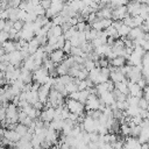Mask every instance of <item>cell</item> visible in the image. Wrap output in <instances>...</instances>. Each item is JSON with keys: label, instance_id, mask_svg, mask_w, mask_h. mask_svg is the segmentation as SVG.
<instances>
[{"label": "cell", "instance_id": "obj_3", "mask_svg": "<svg viewBox=\"0 0 149 149\" xmlns=\"http://www.w3.org/2000/svg\"><path fill=\"white\" fill-rule=\"evenodd\" d=\"M49 58L55 63V64H62L68 57L65 56V52L63 51V50H59V49H57V50H55L52 54H50L49 55Z\"/></svg>", "mask_w": 149, "mask_h": 149}, {"label": "cell", "instance_id": "obj_21", "mask_svg": "<svg viewBox=\"0 0 149 149\" xmlns=\"http://www.w3.org/2000/svg\"><path fill=\"white\" fill-rule=\"evenodd\" d=\"M65 90H66V92H68L69 94H71V93H73V92H78V85L74 84V81L69 83V84L65 85Z\"/></svg>", "mask_w": 149, "mask_h": 149}, {"label": "cell", "instance_id": "obj_11", "mask_svg": "<svg viewBox=\"0 0 149 149\" xmlns=\"http://www.w3.org/2000/svg\"><path fill=\"white\" fill-rule=\"evenodd\" d=\"M109 63H111V65H112V66L118 68V69H121L122 66H125V65H126L127 59H126L125 57H122V56H118V57H115L113 61H111Z\"/></svg>", "mask_w": 149, "mask_h": 149}, {"label": "cell", "instance_id": "obj_19", "mask_svg": "<svg viewBox=\"0 0 149 149\" xmlns=\"http://www.w3.org/2000/svg\"><path fill=\"white\" fill-rule=\"evenodd\" d=\"M28 130H29V128H28L27 126L22 125V123H17V127H16V129H15V132H16L21 137L24 136V135L28 133Z\"/></svg>", "mask_w": 149, "mask_h": 149}, {"label": "cell", "instance_id": "obj_18", "mask_svg": "<svg viewBox=\"0 0 149 149\" xmlns=\"http://www.w3.org/2000/svg\"><path fill=\"white\" fill-rule=\"evenodd\" d=\"M140 112H141V108L139 106H130L128 109H127V113L130 118H134V116H137L140 115Z\"/></svg>", "mask_w": 149, "mask_h": 149}, {"label": "cell", "instance_id": "obj_7", "mask_svg": "<svg viewBox=\"0 0 149 149\" xmlns=\"http://www.w3.org/2000/svg\"><path fill=\"white\" fill-rule=\"evenodd\" d=\"M10 55V64H13L15 68H20V64L22 63V61H23V58H22V56H21V51H17V50H15V51H13L12 54H9Z\"/></svg>", "mask_w": 149, "mask_h": 149}, {"label": "cell", "instance_id": "obj_22", "mask_svg": "<svg viewBox=\"0 0 149 149\" xmlns=\"http://www.w3.org/2000/svg\"><path fill=\"white\" fill-rule=\"evenodd\" d=\"M130 127L127 125V123H125V125H121V127H120V133H121V135L122 136H125V137H128L129 135H130Z\"/></svg>", "mask_w": 149, "mask_h": 149}, {"label": "cell", "instance_id": "obj_16", "mask_svg": "<svg viewBox=\"0 0 149 149\" xmlns=\"http://www.w3.org/2000/svg\"><path fill=\"white\" fill-rule=\"evenodd\" d=\"M105 31H106V34H107L108 37H112V38H114V40H119V37H120L118 30H116L113 26H111V27H108L107 29H105Z\"/></svg>", "mask_w": 149, "mask_h": 149}, {"label": "cell", "instance_id": "obj_8", "mask_svg": "<svg viewBox=\"0 0 149 149\" xmlns=\"http://www.w3.org/2000/svg\"><path fill=\"white\" fill-rule=\"evenodd\" d=\"M127 8L132 16H137L141 13V2H130L127 5Z\"/></svg>", "mask_w": 149, "mask_h": 149}, {"label": "cell", "instance_id": "obj_4", "mask_svg": "<svg viewBox=\"0 0 149 149\" xmlns=\"http://www.w3.org/2000/svg\"><path fill=\"white\" fill-rule=\"evenodd\" d=\"M55 112H56V109L54 107L48 108V109H43L42 113H41L40 119L43 122H51V121L55 120Z\"/></svg>", "mask_w": 149, "mask_h": 149}, {"label": "cell", "instance_id": "obj_33", "mask_svg": "<svg viewBox=\"0 0 149 149\" xmlns=\"http://www.w3.org/2000/svg\"><path fill=\"white\" fill-rule=\"evenodd\" d=\"M88 88V85H87V80H81L79 84H78V91H85Z\"/></svg>", "mask_w": 149, "mask_h": 149}, {"label": "cell", "instance_id": "obj_27", "mask_svg": "<svg viewBox=\"0 0 149 149\" xmlns=\"http://www.w3.org/2000/svg\"><path fill=\"white\" fill-rule=\"evenodd\" d=\"M34 12H35V14H36L37 16H45V14H47V10H45L41 5H38L37 7H35V8H34Z\"/></svg>", "mask_w": 149, "mask_h": 149}, {"label": "cell", "instance_id": "obj_28", "mask_svg": "<svg viewBox=\"0 0 149 149\" xmlns=\"http://www.w3.org/2000/svg\"><path fill=\"white\" fill-rule=\"evenodd\" d=\"M65 42H66V40H65L64 35H63V36H61V37H58V41H57L56 48H57V49H59V50H63V49H64V45H65Z\"/></svg>", "mask_w": 149, "mask_h": 149}, {"label": "cell", "instance_id": "obj_44", "mask_svg": "<svg viewBox=\"0 0 149 149\" xmlns=\"http://www.w3.org/2000/svg\"><path fill=\"white\" fill-rule=\"evenodd\" d=\"M12 149H22V148H21V147H17V146H15V147H14V148H12Z\"/></svg>", "mask_w": 149, "mask_h": 149}, {"label": "cell", "instance_id": "obj_40", "mask_svg": "<svg viewBox=\"0 0 149 149\" xmlns=\"http://www.w3.org/2000/svg\"><path fill=\"white\" fill-rule=\"evenodd\" d=\"M143 98L149 102V86H147V87L143 90Z\"/></svg>", "mask_w": 149, "mask_h": 149}, {"label": "cell", "instance_id": "obj_15", "mask_svg": "<svg viewBox=\"0 0 149 149\" xmlns=\"http://www.w3.org/2000/svg\"><path fill=\"white\" fill-rule=\"evenodd\" d=\"M129 83V81H128ZM128 83H116L115 84V88L119 90L121 93L129 95V88H128Z\"/></svg>", "mask_w": 149, "mask_h": 149}, {"label": "cell", "instance_id": "obj_39", "mask_svg": "<svg viewBox=\"0 0 149 149\" xmlns=\"http://www.w3.org/2000/svg\"><path fill=\"white\" fill-rule=\"evenodd\" d=\"M69 98L72 99V100H78L79 101V91L78 92H73L71 94H69Z\"/></svg>", "mask_w": 149, "mask_h": 149}, {"label": "cell", "instance_id": "obj_35", "mask_svg": "<svg viewBox=\"0 0 149 149\" xmlns=\"http://www.w3.org/2000/svg\"><path fill=\"white\" fill-rule=\"evenodd\" d=\"M99 63H100V68H108L109 66V62L105 57H100Z\"/></svg>", "mask_w": 149, "mask_h": 149}, {"label": "cell", "instance_id": "obj_38", "mask_svg": "<svg viewBox=\"0 0 149 149\" xmlns=\"http://www.w3.org/2000/svg\"><path fill=\"white\" fill-rule=\"evenodd\" d=\"M41 6L45 9V10H48L50 7H51V1L50 0H44V1H41Z\"/></svg>", "mask_w": 149, "mask_h": 149}, {"label": "cell", "instance_id": "obj_12", "mask_svg": "<svg viewBox=\"0 0 149 149\" xmlns=\"http://www.w3.org/2000/svg\"><path fill=\"white\" fill-rule=\"evenodd\" d=\"M1 48H3L7 54H12L13 51L16 50V48H15V42L12 41V40H9V41L5 42L3 44H1Z\"/></svg>", "mask_w": 149, "mask_h": 149}, {"label": "cell", "instance_id": "obj_23", "mask_svg": "<svg viewBox=\"0 0 149 149\" xmlns=\"http://www.w3.org/2000/svg\"><path fill=\"white\" fill-rule=\"evenodd\" d=\"M88 97H90V93H88V91L87 90H85V91H80L79 92V101L81 102V104H86V101L88 100Z\"/></svg>", "mask_w": 149, "mask_h": 149}, {"label": "cell", "instance_id": "obj_26", "mask_svg": "<svg viewBox=\"0 0 149 149\" xmlns=\"http://www.w3.org/2000/svg\"><path fill=\"white\" fill-rule=\"evenodd\" d=\"M9 40H10L9 33H7V31H5V30H1V31H0V42H1V44H3L5 42H7V41H9Z\"/></svg>", "mask_w": 149, "mask_h": 149}, {"label": "cell", "instance_id": "obj_37", "mask_svg": "<svg viewBox=\"0 0 149 149\" xmlns=\"http://www.w3.org/2000/svg\"><path fill=\"white\" fill-rule=\"evenodd\" d=\"M33 122H34V120H33L31 118L27 116V118H26V119H24V120H23V121H22L21 123H22V125H24V126H27V127L29 128V127H30V126L33 125Z\"/></svg>", "mask_w": 149, "mask_h": 149}, {"label": "cell", "instance_id": "obj_2", "mask_svg": "<svg viewBox=\"0 0 149 149\" xmlns=\"http://www.w3.org/2000/svg\"><path fill=\"white\" fill-rule=\"evenodd\" d=\"M128 8L127 6H122V7H118L115 9H113V21H122L127 15H128Z\"/></svg>", "mask_w": 149, "mask_h": 149}, {"label": "cell", "instance_id": "obj_20", "mask_svg": "<svg viewBox=\"0 0 149 149\" xmlns=\"http://www.w3.org/2000/svg\"><path fill=\"white\" fill-rule=\"evenodd\" d=\"M51 22H52L54 26H63L66 22V19L64 16H62V15H57L54 19H51Z\"/></svg>", "mask_w": 149, "mask_h": 149}, {"label": "cell", "instance_id": "obj_32", "mask_svg": "<svg viewBox=\"0 0 149 149\" xmlns=\"http://www.w3.org/2000/svg\"><path fill=\"white\" fill-rule=\"evenodd\" d=\"M72 48H73V47H72L71 42H70V41H66V42H65V45H64V49H63V51H64L65 54H69V55H70V54H71V50H72Z\"/></svg>", "mask_w": 149, "mask_h": 149}, {"label": "cell", "instance_id": "obj_14", "mask_svg": "<svg viewBox=\"0 0 149 149\" xmlns=\"http://www.w3.org/2000/svg\"><path fill=\"white\" fill-rule=\"evenodd\" d=\"M137 140H139V142H140L141 144L148 143V142H149V128H147V129H142L141 135L139 136Z\"/></svg>", "mask_w": 149, "mask_h": 149}, {"label": "cell", "instance_id": "obj_43", "mask_svg": "<svg viewBox=\"0 0 149 149\" xmlns=\"http://www.w3.org/2000/svg\"><path fill=\"white\" fill-rule=\"evenodd\" d=\"M141 149H149V144H148V143H144V144H142Z\"/></svg>", "mask_w": 149, "mask_h": 149}, {"label": "cell", "instance_id": "obj_42", "mask_svg": "<svg viewBox=\"0 0 149 149\" xmlns=\"http://www.w3.org/2000/svg\"><path fill=\"white\" fill-rule=\"evenodd\" d=\"M6 21H7V20H0V30H5Z\"/></svg>", "mask_w": 149, "mask_h": 149}, {"label": "cell", "instance_id": "obj_29", "mask_svg": "<svg viewBox=\"0 0 149 149\" xmlns=\"http://www.w3.org/2000/svg\"><path fill=\"white\" fill-rule=\"evenodd\" d=\"M122 23L126 24V26H128V27H130V28H133V16H132L130 14H128V15L122 20Z\"/></svg>", "mask_w": 149, "mask_h": 149}, {"label": "cell", "instance_id": "obj_10", "mask_svg": "<svg viewBox=\"0 0 149 149\" xmlns=\"http://www.w3.org/2000/svg\"><path fill=\"white\" fill-rule=\"evenodd\" d=\"M5 137H6L7 140H9L10 142H14V143L20 142V140H21V136H20L15 130H9V129H6Z\"/></svg>", "mask_w": 149, "mask_h": 149}, {"label": "cell", "instance_id": "obj_5", "mask_svg": "<svg viewBox=\"0 0 149 149\" xmlns=\"http://www.w3.org/2000/svg\"><path fill=\"white\" fill-rule=\"evenodd\" d=\"M128 88H129V94L132 97H137V98H143V90L136 84V83H128Z\"/></svg>", "mask_w": 149, "mask_h": 149}, {"label": "cell", "instance_id": "obj_6", "mask_svg": "<svg viewBox=\"0 0 149 149\" xmlns=\"http://www.w3.org/2000/svg\"><path fill=\"white\" fill-rule=\"evenodd\" d=\"M99 99H100V101L104 102L106 106H112L114 102H116L113 92H105L104 94H101V95L99 97Z\"/></svg>", "mask_w": 149, "mask_h": 149}, {"label": "cell", "instance_id": "obj_31", "mask_svg": "<svg viewBox=\"0 0 149 149\" xmlns=\"http://www.w3.org/2000/svg\"><path fill=\"white\" fill-rule=\"evenodd\" d=\"M139 107H140L141 109H148L149 102H148L144 98H141V99H140V102H139Z\"/></svg>", "mask_w": 149, "mask_h": 149}, {"label": "cell", "instance_id": "obj_1", "mask_svg": "<svg viewBox=\"0 0 149 149\" xmlns=\"http://www.w3.org/2000/svg\"><path fill=\"white\" fill-rule=\"evenodd\" d=\"M65 105H66L68 109L70 111V113H74V114H78V115L84 114L85 105L81 104L80 101H78V100H72V99L69 98V99L65 100Z\"/></svg>", "mask_w": 149, "mask_h": 149}, {"label": "cell", "instance_id": "obj_17", "mask_svg": "<svg viewBox=\"0 0 149 149\" xmlns=\"http://www.w3.org/2000/svg\"><path fill=\"white\" fill-rule=\"evenodd\" d=\"M130 30H132L130 27H128V26H126V24H122L121 28L118 30V33H119V36H120V37H128Z\"/></svg>", "mask_w": 149, "mask_h": 149}, {"label": "cell", "instance_id": "obj_30", "mask_svg": "<svg viewBox=\"0 0 149 149\" xmlns=\"http://www.w3.org/2000/svg\"><path fill=\"white\" fill-rule=\"evenodd\" d=\"M23 27H24V22L23 21H21V20H17V21H15L14 22V29H16L17 31H21L22 29H23Z\"/></svg>", "mask_w": 149, "mask_h": 149}, {"label": "cell", "instance_id": "obj_41", "mask_svg": "<svg viewBox=\"0 0 149 149\" xmlns=\"http://www.w3.org/2000/svg\"><path fill=\"white\" fill-rule=\"evenodd\" d=\"M43 106H44V105H43L41 101H37L36 104H34V105H33V107H34V108H36L37 111H41V109L43 108Z\"/></svg>", "mask_w": 149, "mask_h": 149}, {"label": "cell", "instance_id": "obj_25", "mask_svg": "<svg viewBox=\"0 0 149 149\" xmlns=\"http://www.w3.org/2000/svg\"><path fill=\"white\" fill-rule=\"evenodd\" d=\"M140 99H141V98H137V97H132L130 94L127 97V101L129 102V105H130V106H139Z\"/></svg>", "mask_w": 149, "mask_h": 149}, {"label": "cell", "instance_id": "obj_9", "mask_svg": "<svg viewBox=\"0 0 149 149\" xmlns=\"http://www.w3.org/2000/svg\"><path fill=\"white\" fill-rule=\"evenodd\" d=\"M20 79L24 83V84H30L33 80H34V77H33V73L23 68H21V76H20Z\"/></svg>", "mask_w": 149, "mask_h": 149}, {"label": "cell", "instance_id": "obj_24", "mask_svg": "<svg viewBox=\"0 0 149 149\" xmlns=\"http://www.w3.org/2000/svg\"><path fill=\"white\" fill-rule=\"evenodd\" d=\"M84 66H85V69H86L88 72H91L92 70L95 69V62H93V61H91V59H86L85 63H84Z\"/></svg>", "mask_w": 149, "mask_h": 149}, {"label": "cell", "instance_id": "obj_34", "mask_svg": "<svg viewBox=\"0 0 149 149\" xmlns=\"http://www.w3.org/2000/svg\"><path fill=\"white\" fill-rule=\"evenodd\" d=\"M142 65L143 68H149V52H146V55L142 57Z\"/></svg>", "mask_w": 149, "mask_h": 149}, {"label": "cell", "instance_id": "obj_13", "mask_svg": "<svg viewBox=\"0 0 149 149\" xmlns=\"http://www.w3.org/2000/svg\"><path fill=\"white\" fill-rule=\"evenodd\" d=\"M69 68L65 65V63L63 62L62 64H59V65H57V68H56V71H57V74H58V77H63V76H66L68 73H69Z\"/></svg>", "mask_w": 149, "mask_h": 149}, {"label": "cell", "instance_id": "obj_36", "mask_svg": "<svg viewBox=\"0 0 149 149\" xmlns=\"http://www.w3.org/2000/svg\"><path fill=\"white\" fill-rule=\"evenodd\" d=\"M21 2L22 1H20V0H12V1H9V7L10 8H19Z\"/></svg>", "mask_w": 149, "mask_h": 149}]
</instances>
